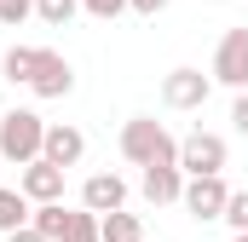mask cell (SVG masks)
I'll return each mask as SVG.
<instances>
[{"label":"cell","instance_id":"6da1fadb","mask_svg":"<svg viewBox=\"0 0 248 242\" xmlns=\"http://www.w3.org/2000/svg\"><path fill=\"white\" fill-rule=\"evenodd\" d=\"M122 156L133 167H150V162H179V138L162 127L156 116H133L122 127Z\"/></svg>","mask_w":248,"mask_h":242},{"label":"cell","instance_id":"7a4b0ae2","mask_svg":"<svg viewBox=\"0 0 248 242\" xmlns=\"http://www.w3.org/2000/svg\"><path fill=\"white\" fill-rule=\"evenodd\" d=\"M41 144H46V121L35 116V110H6L0 116V156L6 162H35L41 156Z\"/></svg>","mask_w":248,"mask_h":242},{"label":"cell","instance_id":"3957f363","mask_svg":"<svg viewBox=\"0 0 248 242\" xmlns=\"http://www.w3.org/2000/svg\"><path fill=\"white\" fill-rule=\"evenodd\" d=\"M35 98H69L75 92V69H69V58L63 52H52V46H35V69H29V81H23Z\"/></svg>","mask_w":248,"mask_h":242},{"label":"cell","instance_id":"277c9868","mask_svg":"<svg viewBox=\"0 0 248 242\" xmlns=\"http://www.w3.org/2000/svg\"><path fill=\"white\" fill-rule=\"evenodd\" d=\"M190 208V219H225V202H231V184L219 179V173H185V196H179Z\"/></svg>","mask_w":248,"mask_h":242},{"label":"cell","instance_id":"5b68a950","mask_svg":"<svg viewBox=\"0 0 248 242\" xmlns=\"http://www.w3.org/2000/svg\"><path fill=\"white\" fill-rule=\"evenodd\" d=\"M208 92H214V75H202V69H190V63L162 75V104H168V110H202Z\"/></svg>","mask_w":248,"mask_h":242},{"label":"cell","instance_id":"8992f818","mask_svg":"<svg viewBox=\"0 0 248 242\" xmlns=\"http://www.w3.org/2000/svg\"><path fill=\"white\" fill-rule=\"evenodd\" d=\"M214 81H225V87H248V29H225L219 35V46H214Z\"/></svg>","mask_w":248,"mask_h":242},{"label":"cell","instance_id":"52a82bcc","mask_svg":"<svg viewBox=\"0 0 248 242\" xmlns=\"http://www.w3.org/2000/svg\"><path fill=\"white\" fill-rule=\"evenodd\" d=\"M179 167L185 173H225V138L196 127L190 138H179Z\"/></svg>","mask_w":248,"mask_h":242},{"label":"cell","instance_id":"ba28073f","mask_svg":"<svg viewBox=\"0 0 248 242\" xmlns=\"http://www.w3.org/2000/svg\"><path fill=\"white\" fill-rule=\"evenodd\" d=\"M63 173H69V167L46 162V156H35V162H23L17 184H23V196H29V202H63Z\"/></svg>","mask_w":248,"mask_h":242},{"label":"cell","instance_id":"9c48e42d","mask_svg":"<svg viewBox=\"0 0 248 242\" xmlns=\"http://www.w3.org/2000/svg\"><path fill=\"white\" fill-rule=\"evenodd\" d=\"M185 196V167L179 162H150L144 167V202L150 208H168V202H179Z\"/></svg>","mask_w":248,"mask_h":242},{"label":"cell","instance_id":"30bf717a","mask_svg":"<svg viewBox=\"0 0 248 242\" xmlns=\"http://www.w3.org/2000/svg\"><path fill=\"white\" fill-rule=\"evenodd\" d=\"M41 156H46V162H58V167H75V162H81V156H87V133H81V127H46V144H41Z\"/></svg>","mask_w":248,"mask_h":242},{"label":"cell","instance_id":"8fae6325","mask_svg":"<svg viewBox=\"0 0 248 242\" xmlns=\"http://www.w3.org/2000/svg\"><path fill=\"white\" fill-rule=\"evenodd\" d=\"M81 208H93V213H110V208H127V184L116 173H93V179L81 184Z\"/></svg>","mask_w":248,"mask_h":242},{"label":"cell","instance_id":"7c38bea8","mask_svg":"<svg viewBox=\"0 0 248 242\" xmlns=\"http://www.w3.org/2000/svg\"><path fill=\"white\" fill-rule=\"evenodd\" d=\"M98 237H104V242H139V237H144V225H139V213L110 208V213H98Z\"/></svg>","mask_w":248,"mask_h":242},{"label":"cell","instance_id":"4fadbf2b","mask_svg":"<svg viewBox=\"0 0 248 242\" xmlns=\"http://www.w3.org/2000/svg\"><path fill=\"white\" fill-rule=\"evenodd\" d=\"M29 213H35V202L23 196V184H17V190H6V184H0V237H6V231H17V225H29Z\"/></svg>","mask_w":248,"mask_h":242},{"label":"cell","instance_id":"5bb4252c","mask_svg":"<svg viewBox=\"0 0 248 242\" xmlns=\"http://www.w3.org/2000/svg\"><path fill=\"white\" fill-rule=\"evenodd\" d=\"M29 225H35L46 242H58V237H63V225H69V208H63V202H35Z\"/></svg>","mask_w":248,"mask_h":242},{"label":"cell","instance_id":"9a60e30c","mask_svg":"<svg viewBox=\"0 0 248 242\" xmlns=\"http://www.w3.org/2000/svg\"><path fill=\"white\" fill-rule=\"evenodd\" d=\"M58 242H104V237H98V213H93V208L69 213V225H63V237H58Z\"/></svg>","mask_w":248,"mask_h":242},{"label":"cell","instance_id":"2e32d148","mask_svg":"<svg viewBox=\"0 0 248 242\" xmlns=\"http://www.w3.org/2000/svg\"><path fill=\"white\" fill-rule=\"evenodd\" d=\"M0 69H6V81H29V69H35V46H12V52L0 58Z\"/></svg>","mask_w":248,"mask_h":242},{"label":"cell","instance_id":"e0dca14e","mask_svg":"<svg viewBox=\"0 0 248 242\" xmlns=\"http://www.w3.org/2000/svg\"><path fill=\"white\" fill-rule=\"evenodd\" d=\"M35 12H41V17H46L52 29H63V23H69V17L81 12V0H35Z\"/></svg>","mask_w":248,"mask_h":242},{"label":"cell","instance_id":"ac0fdd59","mask_svg":"<svg viewBox=\"0 0 248 242\" xmlns=\"http://www.w3.org/2000/svg\"><path fill=\"white\" fill-rule=\"evenodd\" d=\"M225 225H231V231H248V190H231V202H225Z\"/></svg>","mask_w":248,"mask_h":242},{"label":"cell","instance_id":"d6986e66","mask_svg":"<svg viewBox=\"0 0 248 242\" xmlns=\"http://www.w3.org/2000/svg\"><path fill=\"white\" fill-rule=\"evenodd\" d=\"M29 12H35V0H0V23H6V29H17Z\"/></svg>","mask_w":248,"mask_h":242},{"label":"cell","instance_id":"ffe728a7","mask_svg":"<svg viewBox=\"0 0 248 242\" xmlns=\"http://www.w3.org/2000/svg\"><path fill=\"white\" fill-rule=\"evenodd\" d=\"M81 6H87L93 17H104V23H110V17H122V12H127V0H81Z\"/></svg>","mask_w":248,"mask_h":242},{"label":"cell","instance_id":"44dd1931","mask_svg":"<svg viewBox=\"0 0 248 242\" xmlns=\"http://www.w3.org/2000/svg\"><path fill=\"white\" fill-rule=\"evenodd\" d=\"M231 127L248 138V92H237V104H231Z\"/></svg>","mask_w":248,"mask_h":242},{"label":"cell","instance_id":"7402d4cb","mask_svg":"<svg viewBox=\"0 0 248 242\" xmlns=\"http://www.w3.org/2000/svg\"><path fill=\"white\" fill-rule=\"evenodd\" d=\"M127 6H133L139 17H156V12H168V0H127Z\"/></svg>","mask_w":248,"mask_h":242},{"label":"cell","instance_id":"603a6c76","mask_svg":"<svg viewBox=\"0 0 248 242\" xmlns=\"http://www.w3.org/2000/svg\"><path fill=\"white\" fill-rule=\"evenodd\" d=\"M6 242H46L35 225H17V231H6Z\"/></svg>","mask_w":248,"mask_h":242},{"label":"cell","instance_id":"cb8c5ba5","mask_svg":"<svg viewBox=\"0 0 248 242\" xmlns=\"http://www.w3.org/2000/svg\"><path fill=\"white\" fill-rule=\"evenodd\" d=\"M231 242H248V231H237V237H231Z\"/></svg>","mask_w":248,"mask_h":242},{"label":"cell","instance_id":"d4e9b609","mask_svg":"<svg viewBox=\"0 0 248 242\" xmlns=\"http://www.w3.org/2000/svg\"><path fill=\"white\" fill-rule=\"evenodd\" d=\"M0 162H6V156H0Z\"/></svg>","mask_w":248,"mask_h":242},{"label":"cell","instance_id":"484cf974","mask_svg":"<svg viewBox=\"0 0 248 242\" xmlns=\"http://www.w3.org/2000/svg\"><path fill=\"white\" fill-rule=\"evenodd\" d=\"M139 242H144V237H139Z\"/></svg>","mask_w":248,"mask_h":242}]
</instances>
